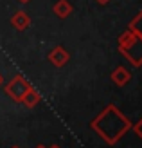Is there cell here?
<instances>
[{
	"instance_id": "cell-1",
	"label": "cell",
	"mask_w": 142,
	"mask_h": 148,
	"mask_svg": "<svg viewBox=\"0 0 142 148\" xmlns=\"http://www.w3.org/2000/svg\"><path fill=\"white\" fill-rule=\"evenodd\" d=\"M90 127H92V130H95L108 145H115V143L119 141V137H121L124 132L130 130L131 121L119 112L117 107L108 105L106 108H104V112H103L99 117H95V119L90 123Z\"/></svg>"
},
{
	"instance_id": "cell-2",
	"label": "cell",
	"mask_w": 142,
	"mask_h": 148,
	"mask_svg": "<svg viewBox=\"0 0 142 148\" xmlns=\"http://www.w3.org/2000/svg\"><path fill=\"white\" fill-rule=\"evenodd\" d=\"M119 51L133 65H137V67L142 65V36L140 34L133 33L131 29L122 33L121 38H119Z\"/></svg>"
},
{
	"instance_id": "cell-3",
	"label": "cell",
	"mask_w": 142,
	"mask_h": 148,
	"mask_svg": "<svg viewBox=\"0 0 142 148\" xmlns=\"http://www.w3.org/2000/svg\"><path fill=\"white\" fill-rule=\"evenodd\" d=\"M31 88V85L25 81V78L24 76H14L9 83L5 85V94L9 96V98L13 99V101H16V103H20L22 101V98H24V94Z\"/></svg>"
},
{
	"instance_id": "cell-4",
	"label": "cell",
	"mask_w": 142,
	"mask_h": 148,
	"mask_svg": "<svg viewBox=\"0 0 142 148\" xmlns=\"http://www.w3.org/2000/svg\"><path fill=\"white\" fill-rule=\"evenodd\" d=\"M70 60V54H69V51H67L65 47H61V45H58V47H54L49 53V62L54 65V67H63V65Z\"/></svg>"
},
{
	"instance_id": "cell-5",
	"label": "cell",
	"mask_w": 142,
	"mask_h": 148,
	"mask_svg": "<svg viewBox=\"0 0 142 148\" xmlns=\"http://www.w3.org/2000/svg\"><path fill=\"white\" fill-rule=\"evenodd\" d=\"M110 78H111V81H113L117 87H124V85L131 79V72L126 69L124 65H119V67L110 74Z\"/></svg>"
},
{
	"instance_id": "cell-6",
	"label": "cell",
	"mask_w": 142,
	"mask_h": 148,
	"mask_svg": "<svg viewBox=\"0 0 142 148\" xmlns=\"http://www.w3.org/2000/svg\"><path fill=\"white\" fill-rule=\"evenodd\" d=\"M11 24L14 25V29H18V31H25V29H29V25H31V16H29L25 11H16L11 16Z\"/></svg>"
},
{
	"instance_id": "cell-7",
	"label": "cell",
	"mask_w": 142,
	"mask_h": 148,
	"mask_svg": "<svg viewBox=\"0 0 142 148\" xmlns=\"http://www.w3.org/2000/svg\"><path fill=\"white\" fill-rule=\"evenodd\" d=\"M72 9L74 7H72V4L69 2V0H58V2L52 5V11H54L59 18H67L72 13Z\"/></svg>"
},
{
	"instance_id": "cell-8",
	"label": "cell",
	"mask_w": 142,
	"mask_h": 148,
	"mask_svg": "<svg viewBox=\"0 0 142 148\" xmlns=\"http://www.w3.org/2000/svg\"><path fill=\"white\" fill-rule=\"evenodd\" d=\"M20 103H24V105L27 107V108H33V107H36L40 103V94L34 90V88L31 87L29 90L24 94V98H22V101Z\"/></svg>"
},
{
	"instance_id": "cell-9",
	"label": "cell",
	"mask_w": 142,
	"mask_h": 148,
	"mask_svg": "<svg viewBox=\"0 0 142 148\" xmlns=\"http://www.w3.org/2000/svg\"><path fill=\"white\" fill-rule=\"evenodd\" d=\"M130 29H131L133 33H137V34H140V36H142V13L139 14V16H135V18L131 20Z\"/></svg>"
},
{
	"instance_id": "cell-10",
	"label": "cell",
	"mask_w": 142,
	"mask_h": 148,
	"mask_svg": "<svg viewBox=\"0 0 142 148\" xmlns=\"http://www.w3.org/2000/svg\"><path fill=\"white\" fill-rule=\"evenodd\" d=\"M131 127H133V132L137 134V137H140V139H142V119H139L135 125L131 123Z\"/></svg>"
},
{
	"instance_id": "cell-11",
	"label": "cell",
	"mask_w": 142,
	"mask_h": 148,
	"mask_svg": "<svg viewBox=\"0 0 142 148\" xmlns=\"http://www.w3.org/2000/svg\"><path fill=\"white\" fill-rule=\"evenodd\" d=\"M95 2H97V4H101V5H106L108 2H111V0H95Z\"/></svg>"
},
{
	"instance_id": "cell-12",
	"label": "cell",
	"mask_w": 142,
	"mask_h": 148,
	"mask_svg": "<svg viewBox=\"0 0 142 148\" xmlns=\"http://www.w3.org/2000/svg\"><path fill=\"white\" fill-rule=\"evenodd\" d=\"M18 2H22V4H27V2H31V0H18Z\"/></svg>"
},
{
	"instance_id": "cell-13",
	"label": "cell",
	"mask_w": 142,
	"mask_h": 148,
	"mask_svg": "<svg viewBox=\"0 0 142 148\" xmlns=\"http://www.w3.org/2000/svg\"><path fill=\"white\" fill-rule=\"evenodd\" d=\"M2 81H4V78H2V74H0V85H2Z\"/></svg>"
},
{
	"instance_id": "cell-14",
	"label": "cell",
	"mask_w": 142,
	"mask_h": 148,
	"mask_svg": "<svg viewBox=\"0 0 142 148\" xmlns=\"http://www.w3.org/2000/svg\"><path fill=\"white\" fill-rule=\"evenodd\" d=\"M50 148H59V146H58V145H54V146H50Z\"/></svg>"
}]
</instances>
